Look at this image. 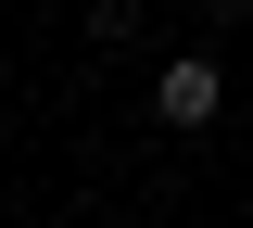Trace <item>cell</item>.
Masks as SVG:
<instances>
[{"label": "cell", "mask_w": 253, "mask_h": 228, "mask_svg": "<svg viewBox=\"0 0 253 228\" xmlns=\"http://www.w3.org/2000/svg\"><path fill=\"white\" fill-rule=\"evenodd\" d=\"M203 13H241V0H203Z\"/></svg>", "instance_id": "obj_2"}, {"label": "cell", "mask_w": 253, "mask_h": 228, "mask_svg": "<svg viewBox=\"0 0 253 228\" xmlns=\"http://www.w3.org/2000/svg\"><path fill=\"white\" fill-rule=\"evenodd\" d=\"M152 114H165V127H215V114H228V64H165L152 76Z\"/></svg>", "instance_id": "obj_1"}]
</instances>
